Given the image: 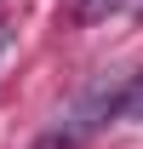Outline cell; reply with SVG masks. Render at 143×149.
Here are the masks:
<instances>
[{"label":"cell","mask_w":143,"mask_h":149,"mask_svg":"<svg viewBox=\"0 0 143 149\" xmlns=\"http://www.w3.org/2000/svg\"><path fill=\"white\" fill-rule=\"evenodd\" d=\"M0 46H6V23H0Z\"/></svg>","instance_id":"cell-4"},{"label":"cell","mask_w":143,"mask_h":149,"mask_svg":"<svg viewBox=\"0 0 143 149\" xmlns=\"http://www.w3.org/2000/svg\"><path fill=\"white\" fill-rule=\"evenodd\" d=\"M120 120H143V74H126V92H120Z\"/></svg>","instance_id":"cell-2"},{"label":"cell","mask_w":143,"mask_h":149,"mask_svg":"<svg viewBox=\"0 0 143 149\" xmlns=\"http://www.w3.org/2000/svg\"><path fill=\"white\" fill-rule=\"evenodd\" d=\"M120 92H126V74H103V80H92L86 92L57 115V126H52V138H46V149H74V143H86L97 126L120 120Z\"/></svg>","instance_id":"cell-1"},{"label":"cell","mask_w":143,"mask_h":149,"mask_svg":"<svg viewBox=\"0 0 143 149\" xmlns=\"http://www.w3.org/2000/svg\"><path fill=\"white\" fill-rule=\"evenodd\" d=\"M126 0H80V23H103L109 12H120Z\"/></svg>","instance_id":"cell-3"}]
</instances>
